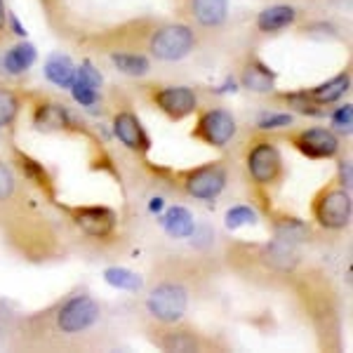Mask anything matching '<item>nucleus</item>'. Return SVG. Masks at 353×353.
I'll return each mask as SVG.
<instances>
[{"mask_svg":"<svg viewBox=\"0 0 353 353\" xmlns=\"http://www.w3.org/2000/svg\"><path fill=\"white\" fill-rule=\"evenodd\" d=\"M19 198V179L8 163L0 161V217L17 205Z\"/></svg>","mask_w":353,"mask_h":353,"instance_id":"nucleus-21","label":"nucleus"},{"mask_svg":"<svg viewBox=\"0 0 353 353\" xmlns=\"http://www.w3.org/2000/svg\"><path fill=\"white\" fill-rule=\"evenodd\" d=\"M163 229L172 238H189L196 231V221H193V214L189 210L181 208V205H174L163 214Z\"/></svg>","mask_w":353,"mask_h":353,"instance_id":"nucleus-20","label":"nucleus"},{"mask_svg":"<svg viewBox=\"0 0 353 353\" xmlns=\"http://www.w3.org/2000/svg\"><path fill=\"white\" fill-rule=\"evenodd\" d=\"M8 24L12 26V33H17L19 38H24V36H26V28L21 26V24H19V19H17L14 14H10V12H8Z\"/></svg>","mask_w":353,"mask_h":353,"instance_id":"nucleus-32","label":"nucleus"},{"mask_svg":"<svg viewBox=\"0 0 353 353\" xmlns=\"http://www.w3.org/2000/svg\"><path fill=\"white\" fill-rule=\"evenodd\" d=\"M184 269L181 266H165V269L153 278V285L146 294V313L153 318L156 323L163 325H172L179 323L184 318L186 309L191 304V285L189 281L181 278Z\"/></svg>","mask_w":353,"mask_h":353,"instance_id":"nucleus-3","label":"nucleus"},{"mask_svg":"<svg viewBox=\"0 0 353 353\" xmlns=\"http://www.w3.org/2000/svg\"><path fill=\"white\" fill-rule=\"evenodd\" d=\"M292 146L301 156L313 158V161H323V158H334L339 153V137L327 128H309L299 130L290 137Z\"/></svg>","mask_w":353,"mask_h":353,"instance_id":"nucleus-11","label":"nucleus"},{"mask_svg":"<svg viewBox=\"0 0 353 353\" xmlns=\"http://www.w3.org/2000/svg\"><path fill=\"white\" fill-rule=\"evenodd\" d=\"M241 85L245 90H250V92L266 94L276 88V73L259 57H250L241 68Z\"/></svg>","mask_w":353,"mask_h":353,"instance_id":"nucleus-14","label":"nucleus"},{"mask_svg":"<svg viewBox=\"0 0 353 353\" xmlns=\"http://www.w3.org/2000/svg\"><path fill=\"white\" fill-rule=\"evenodd\" d=\"M297 8H292V5H271V8H264L257 14L254 26H257V31L273 36V33H281L292 26L297 21Z\"/></svg>","mask_w":353,"mask_h":353,"instance_id":"nucleus-15","label":"nucleus"},{"mask_svg":"<svg viewBox=\"0 0 353 353\" xmlns=\"http://www.w3.org/2000/svg\"><path fill=\"white\" fill-rule=\"evenodd\" d=\"M226 179H229L226 168L214 161V163L201 165V168L184 172L179 179V184L186 196L196 198V201H214V198L224 191Z\"/></svg>","mask_w":353,"mask_h":353,"instance_id":"nucleus-7","label":"nucleus"},{"mask_svg":"<svg viewBox=\"0 0 353 353\" xmlns=\"http://www.w3.org/2000/svg\"><path fill=\"white\" fill-rule=\"evenodd\" d=\"M19 109L21 101L14 90L0 85V128H10L17 121V116H19Z\"/></svg>","mask_w":353,"mask_h":353,"instance_id":"nucleus-24","label":"nucleus"},{"mask_svg":"<svg viewBox=\"0 0 353 353\" xmlns=\"http://www.w3.org/2000/svg\"><path fill=\"white\" fill-rule=\"evenodd\" d=\"M349 88H351V73L344 71V73H339V76L330 78V81H325V83L316 85V88L304 90V92L309 94V99H313L318 106H323V109H325L327 104L339 101L341 97L349 92Z\"/></svg>","mask_w":353,"mask_h":353,"instance_id":"nucleus-16","label":"nucleus"},{"mask_svg":"<svg viewBox=\"0 0 353 353\" xmlns=\"http://www.w3.org/2000/svg\"><path fill=\"white\" fill-rule=\"evenodd\" d=\"M113 134L118 137V141L130 151L144 153L151 149V139L146 134L144 125L137 118V113L132 111H118L113 116Z\"/></svg>","mask_w":353,"mask_h":353,"instance_id":"nucleus-12","label":"nucleus"},{"mask_svg":"<svg viewBox=\"0 0 353 353\" xmlns=\"http://www.w3.org/2000/svg\"><path fill=\"white\" fill-rule=\"evenodd\" d=\"M36 48L31 43H17L5 52L3 57V66L8 73L12 76H19V73H26L28 68L36 64Z\"/></svg>","mask_w":353,"mask_h":353,"instance_id":"nucleus-19","label":"nucleus"},{"mask_svg":"<svg viewBox=\"0 0 353 353\" xmlns=\"http://www.w3.org/2000/svg\"><path fill=\"white\" fill-rule=\"evenodd\" d=\"M186 24L196 31H219L229 19V0H176Z\"/></svg>","mask_w":353,"mask_h":353,"instance_id":"nucleus-9","label":"nucleus"},{"mask_svg":"<svg viewBox=\"0 0 353 353\" xmlns=\"http://www.w3.org/2000/svg\"><path fill=\"white\" fill-rule=\"evenodd\" d=\"M161 208H163V198H153V203H151L153 212H161Z\"/></svg>","mask_w":353,"mask_h":353,"instance_id":"nucleus-33","label":"nucleus"},{"mask_svg":"<svg viewBox=\"0 0 353 353\" xmlns=\"http://www.w3.org/2000/svg\"><path fill=\"white\" fill-rule=\"evenodd\" d=\"M104 281L109 283L111 288L128 290V292H139V290L144 288L141 276H137V273L130 269H123V266H111V269H106Z\"/></svg>","mask_w":353,"mask_h":353,"instance_id":"nucleus-23","label":"nucleus"},{"mask_svg":"<svg viewBox=\"0 0 353 353\" xmlns=\"http://www.w3.org/2000/svg\"><path fill=\"white\" fill-rule=\"evenodd\" d=\"M101 321V306L90 294H76L59 304L50 316H43V325L50 332L45 334V344L59 346L68 341H78L88 337Z\"/></svg>","mask_w":353,"mask_h":353,"instance_id":"nucleus-2","label":"nucleus"},{"mask_svg":"<svg viewBox=\"0 0 353 353\" xmlns=\"http://www.w3.org/2000/svg\"><path fill=\"white\" fill-rule=\"evenodd\" d=\"M36 123L38 128H66L71 125V113L64 109V104H41L36 109Z\"/></svg>","mask_w":353,"mask_h":353,"instance_id":"nucleus-22","label":"nucleus"},{"mask_svg":"<svg viewBox=\"0 0 353 353\" xmlns=\"http://www.w3.org/2000/svg\"><path fill=\"white\" fill-rule=\"evenodd\" d=\"M313 219L327 231H341L349 226L353 214L351 191L341 184H327L313 198Z\"/></svg>","mask_w":353,"mask_h":353,"instance_id":"nucleus-4","label":"nucleus"},{"mask_svg":"<svg viewBox=\"0 0 353 353\" xmlns=\"http://www.w3.org/2000/svg\"><path fill=\"white\" fill-rule=\"evenodd\" d=\"M332 125L337 130H341V132H351V125H353V109H351V104L339 106V109L332 113Z\"/></svg>","mask_w":353,"mask_h":353,"instance_id":"nucleus-29","label":"nucleus"},{"mask_svg":"<svg viewBox=\"0 0 353 353\" xmlns=\"http://www.w3.org/2000/svg\"><path fill=\"white\" fill-rule=\"evenodd\" d=\"M19 165H21V170L26 172L28 179H33L36 184H41V186H50L48 174H45V170L36 161H31L28 156H19Z\"/></svg>","mask_w":353,"mask_h":353,"instance_id":"nucleus-27","label":"nucleus"},{"mask_svg":"<svg viewBox=\"0 0 353 353\" xmlns=\"http://www.w3.org/2000/svg\"><path fill=\"white\" fill-rule=\"evenodd\" d=\"M8 31V10H5V0H0V41H3Z\"/></svg>","mask_w":353,"mask_h":353,"instance_id":"nucleus-31","label":"nucleus"},{"mask_svg":"<svg viewBox=\"0 0 353 353\" xmlns=\"http://www.w3.org/2000/svg\"><path fill=\"white\" fill-rule=\"evenodd\" d=\"M245 165H248V172L254 184L264 186V189L276 186L283 179V174H285L281 151L269 139H257L250 146L248 156H245Z\"/></svg>","mask_w":353,"mask_h":353,"instance_id":"nucleus-5","label":"nucleus"},{"mask_svg":"<svg viewBox=\"0 0 353 353\" xmlns=\"http://www.w3.org/2000/svg\"><path fill=\"white\" fill-rule=\"evenodd\" d=\"M339 174H341L339 184L344 186V189L351 191V161H341L339 163Z\"/></svg>","mask_w":353,"mask_h":353,"instance_id":"nucleus-30","label":"nucleus"},{"mask_svg":"<svg viewBox=\"0 0 353 353\" xmlns=\"http://www.w3.org/2000/svg\"><path fill=\"white\" fill-rule=\"evenodd\" d=\"M294 118L290 113H269V116H261L257 128L259 130H281V128H290Z\"/></svg>","mask_w":353,"mask_h":353,"instance_id":"nucleus-28","label":"nucleus"},{"mask_svg":"<svg viewBox=\"0 0 353 353\" xmlns=\"http://www.w3.org/2000/svg\"><path fill=\"white\" fill-rule=\"evenodd\" d=\"M111 64L121 73L130 78H141L151 71V59L144 52H128V50H118V52H109Z\"/></svg>","mask_w":353,"mask_h":353,"instance_id":"nucleus-17","label":"nucleus"},{"mask_svg":"<svg viewBox=\"0 0 353 353\" xmlns=\"http://www.w3.org/2000/svg\"><path fill=\"white\" fill-rule=\"evenodd\" d=\"M151 339L158 349L163 351H176V353H191V351H208L210 341L198 334L196 330L191 327H176V323L172 325H163L158 323L156 327H151Z\"/></svg>","mask_w":353,"mask_h":353,"instance_id":"nucleus-10","label":"nucleus"},{"mask_svg":"<svg viewBox=\"0 0 353 353\" xmlns=\"http://www.w3.org/2000/svg\"><path fill=\"white\" fill-rule=\"evenodd\" d=\"M238 132L236 118L231 111L226 109H208L201 113L196 128L191 130V137L198 141H203L205 146L212 149H224L226 144H231V139Z\"/></svg>","mask_w":353,"mask_h":353,"instance_id":"nucleus-6","label":"nucleus"},{"mask_svg":"<svg viewBox=\"0 0 353 353\" xmlns=\"http://www.w3.org/2000/svg\"><path fill=\"white\" fill-rule=\"evenodd\" d=\"M68 90H71L73 99H76L81 106H94L97 101H99V90H97L94 85H90L88 81H83V78H78V76Z\"/></svg>","mask_w":353,"mask_h":353,"instance_id":"nucleus-25","label":"nucleus"},{"mask_svg":"<svg viewBox=\"0 0 353 353\" xmlns=\"http://www.w3.org/2000/svg\"><path fill=\"white\" fill-rule=\"evenodd\" d=\"M73 221L81 226L83 233L92 238H109L116 231V212L109 208H99V205L76 208L73 210Z\"/></svg>","mask_w":353,"mask_h":353,"instance_id":"nucleus-13","label":"nucleus"},{"mask_svg":"<svg viewBox=\"0 0 353 353\" xmlns=\"http://www.w3.org/2000/svg\"><path fill=\"white\" fill-rule=\"evenodd\" d=\"M254 219H257V214H254L248 205H236V208H231L229 212H226V229L236 231L245 224H254Z\"/></svg>","mask_w":353,"mask_h":353,"instance_id":"nucleus-26","label":"nucleus"},{"mask_svg":"<svg viewBox=\"0 0 353 353\" xmlns=\"http://www.w3.org/2000/svg\"><path fill=\"white\" fill-rule=\"evenodd\" d=\"M151 101L174 123L198 111V94L186 85H156L151 90Z\"/></svg>","mask_w":353,"mask_h":353,"instance_id":"nucleus-8","label":"nucleus"},{"mask_svg":"<svg viewBox=\"0 0 353 353\" xmlns=\"http://www.w3.org/2000/svg\"><path fill=\"white\" fill-rule=\"evenodd\" d=\"M45 78L57 88H71L76 81V64L66 54H52L45 61Z\"/></svg>","mask_w":353,"mask_h":353,"instance_id":"nucleus-18","label":"nucleus"},{"mask_svg":"<svg viewBox=\"0 0 353 353\" xmlns=\"http://www.w3.org/2000/svg\"><path fill=\"white\" fill-rule=\"evenodd\" d=\"M125 43L158 61H181L198 48V31L186 21H130Z\"/></svg>","mask_w":353,"mask_h":353,"instance_id":"nucleus-1","label":"nucleus"}]
</instances>
